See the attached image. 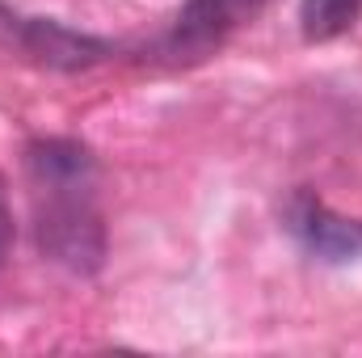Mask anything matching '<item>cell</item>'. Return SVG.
I'll return each mask as SVG.
<instances>
[{
	"label": "cell",
	"instance_id": "obj_5",
	"mask_svg": "<svg viewBox=\"0 0 362 358\" xmlns=\"http://www.w3.org/2000/svg\"><path fill=\"white\" fill-rule=\"evenodd\" d=\"M362 0H303L299 4V25L308 42H329L337 34H346L358 21Z\"/></svg>",
	"mask_w": 362,
	"mask_h": 358
},
{
	"label": "cell",
	"instance_id": "obj_4",
	"mask_svg": "<svg viewBox=\"0 0 362 358\" xmlns=\"http://www.w3.org/2000/svg\"><path fill=\"white\" fill-rule=\"evenodd\" d=\"M21 47H25L38 64L68 68V72L89 68V64H97V59L110 51L105 42H97L89 34H76V30L59 25V21H25V25H21Z\"/></svg>",
	"mask_w": 362,
	"mask_h": 358
},
{
	"label": "cell",
	"instance_id": "obj_2",
	"mask_svg": "<svg viewBox=\"0 0 362 358\" xmlns=\"http://www.w3.org/2000/svg\"><path fill=\"white\" fill-rule=\"evenodd\" d=\"M282 228L295 236V245L329 266L362 262V219H346L333 207H325L312 190H295L282 207Z\"/></svg>",
	"mask_w": 362,
	"mask_h": 358
},
{
	"label": "cell",
	"instance_id": "obj_3",
	"mask_svg": "<svg viewBox=\"0 0 362 358\" xmlns=\"http://www.w3.org/2000/svg\"><path fill=\"white\" fill-rule=\"evenodd\" d=\"M270 0H189L177 13L169 38H165V55L169 59H206L228 34H236L245 21H253Z\"/></svg>",
	"mask_w": 362,
	"mask_h": 358
},
{
	"label": "cell",
	"instance_id": "obj_6",
	"mask_svg": "<svg viewBox=\"0 0 362 358\" xmlns=\"http://www.w3.org/2000/svg\"><path fill=\"white\" fill-rule=\"evenodd\" d=\"M13 245V207H8V190H4V178H0V262Z\"/></svg>",
	"mask_w": 362,
	"mask_h": 358
},
{
	"label": "cell",
	"instance_id": "obj_1",
	"mask_svg": "<svg viewBox=\"0 0 362 358\" xmlns=\"http://www.w3.org/2000/svg\"><path fill=\"white\" fill-rule=\"evenodd\" d=\"M34 198H38V245L68 270L101 266L105 232L93 207V156L72 139H42L25 152Z\"/></svg>",
	"mask_w": 362,
	"mask_h": 358
}]
</instances>
